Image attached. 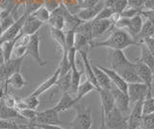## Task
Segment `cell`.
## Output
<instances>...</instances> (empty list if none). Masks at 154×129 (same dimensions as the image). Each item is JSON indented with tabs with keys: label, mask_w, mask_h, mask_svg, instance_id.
<instances>
[{
	"label": "cell",
	"mask_w": 154,
	"mask_h": 129,
	"mask_svg": "<svg viewBox=\"0 0 154 129\" xmlns=\"http://www.w3.org/2000/svg\"><path fill=\"white\" fill-rule=\"evenodd\" d=\"M136 45H138V42L129 35L127 31L118 28V29L112 32V34L109 36L107 40L98 42H93L91 44V48H94V47H107V48L113 50H123L127 48L128 46Z\"/></svg>",
	"instance_id": "1"
},
{
	"label": "cell",
	"mask_w": 154,
	"mask_h": 129,
	"mask_svg": "<svg viewBox=\"0 0 154 129\" xmlns=\"http://www.w3.org/2000/svg\"><path fill=\"white\" fill-rule=\"evenodd\" d=\"M76 116L69 123V129H91L93 125L91 109L85 108L82 105H74Z\"/></svg>",
	"instance_id": "2"
},
{
	"label": "cell",
	"mask_w": 154,
	"mask_h": 129,
	"mask_svg": "<svg viewBox=\"0 0 154 129\" xmlns=\"http://www.w3.org/2000/svg\"><path fill=\"white\" fill-rule=\"evenodd\" d=\"M101 118L104 119L105 126L109 129H127V117L117 107H114L104 117L101 115Z\"/></svg>",
	"instance_id": "3"
},
{
	"label": "cell",
	"mask_w": 154,
	"mask_h": 129,
	"mask_svg": "<svg viewBox=\"0 0 154 129\" xmlns=\"http://www.w3.org/2000/svg\"><path fill=\"white\" fill-rule=\"evenodd\" d=\"M28 16H29V14L25 11L16 21H14V24L10 27L8 30H6L3 33L2 36L0 37V45H1L5 41H9L14 40L19 34H20L22 26H23L24 22H25L26 17Z\"/></svg>",
	"instance_id": "4"
},
{
	"label": "cell",
	"mask_w": 154,
	"mask_h": 129,
	"mask_svg": "<svg viewBox=\"0 0 154 129\" xmlns=\"http://www.w3.org/2000/svg\"><path fill=\"white\" fill-rule=\"evenodd\" d=\"M29 123L32 124H58L60 125L62 123L58 113L54 108L46 109L45 111L37 112V116L33 121Z\"/></svg>",
	"instance_id": "5"
},
{
	"label": "cell",
	"mask_w": 154,
	"mask_h": 129,
	"mask_svg": "<svg viewBox=\"0 0 154 129\" xmlns=\"http://www.w3.org/2000/svg\"><path fill=\"white\" fill-rule=\"evenodd\" d=\"M25 56L32 58L41 66L46 65V62L42 61L41 54H40V37H38V33L30 36V40H29L28 44L26 45Z\"/></svg>",
	"instance_id": "6"
},
{
	"label": "cell",
	"mask_w": 154,
	"mask_h": 129,
	"mask_svg": "<svg viewBox=\"0 0 154 129\" xmlns=\"http://www.w3.org/2000/svg\"><path fill=\"white\" fill-rule=\"evenodd\" d=\"M110 91L112 93L115 100V107H117L123 115H126L127 112L129 111V106H130V101L127 93H124L122 91H120L114 84L112 85Z\"/></svg>",
	"instance_id": "7"
},
{
	"label": "cell",
	"mask_w": 154,
	"mask_h": 129,
	"mask_svg": "<svg viewBox=\"0 0 154 129\" xmlns=\"http://www.w3.org/2000/svg\"><path fill=\"white\" fill-rule=\"evenodd\" d=\"M127 94L130 104H135L140 99H144L148 94L147 86L143 83H130L128 84Z\"/></svg>",
	"instance_id": "8"
},
{
	"label": "cell",
	"mask_w": 154,
	"mask_h": 129,
	"mask_svg": "<svg viewBox=\"0 0 154 129\" xmlns=\"http://www.w3.org/2000/svg\"><path fill=\"white\" fill-rule=\"evenodd\" d=\"M134 66H135V69H136V72L139 75V77L141 78L142 82L143 84H146L147 86V89H148V94H147V97H152V70L148 68L146 65H144L143 63H140V62H136L134 63Z\"/></svg>",
	"instance_id": "9"
},
{
	"label": "cell",
	"mask_w": 154,
	"mask_h": 129,
	"mask_svg": "<svg viewBox=\"0 0 154 129\" xmlns=\"http://www.w3.org/2000/svg\"><path fill=\"white\" fill-rule=\"evenodd\" d=\"M143 101L140 99L134 104L131 114L127 117V129H137L142 122L143 118Z\"/></svg>",
	"instance_id": "10"
},
{
	"label": "cell",
	"mask_w": 154,
	"mask_h": 129,
	"mask_svg": "<svg viewBox=\"0 0 154 129\" xmlns=\"http://www.w3.org/2000/svg\"><path fill=\"white\" fill-rule=\"evenodd\" d=\"M66 6L61 3L55 10L50 12V17L48 20V23L50 24V27L56 28V29L64 30L65 28V18H64V12Z\"/></svg>",
	"instance_id": "11"
},
{
	"label": "cell",
	"mask_w": 154,
	"mask_h": 129,
	"mask_svg": "<svg viewBox=\"0 0 154 129\" xmlns=\"http://www.w3.org/2000/svg\"><path fill=\"white\" fill-rule=\"evenodd\" d=\"M97 92L101 99V115L104 117L115 107V100L110 90L100 88Z\"/></svg>",
	"instance_id": "12"
},
{
	"label": "cell",
	"mask_w": 154,
	"mask_h": 129,
	"mask_svg": "<svg viewBox=\"0 0 154 129\" xmlns=\"http://www.w3.org/2000/svg\"><path fill=\"white\" fill-rule=\"evenodd\" d=\"M105 7V4L102 0L96 4L95 6L87 8V9H80L79 12L76 14V16L78 17L82 21H91L94 20L96 17V16L98 15V13L102 10Z\"/></svg>",
	"instance_id": "13"
},
{
	"label": "cell",
	"mask_w": 154,
	"mask_h": 129,
	"mask_svg": "<svg viewBox=\"0 0 154 129\" xmlns=\"http://www.w3.org/2000/svg\"><path fill=\"white\" fill-rule=\"evenodd\" d=\"M131 64L132 63L126 58L122 50H113L111 66H112V69H114L116 72H119Z\"/></svg>",
	"instance_id": "14"
},
{
	"label": "cell",
	"mask_w": 154,
	"mask_h": 129,
	"mask_svg": "<svg viewBox=\"0 0 154 129\" xmlns=\"http://www.w3.org/2000/svg\"><path fill=\"white\" fill-rule=\"evenodd\" d=\"M114 28V23L110 20H93V28H91V36L93 39L102 36L107 31L112 30Z\"/></svg>",
	"instance_id": "15"
},
{
	"label": "cell",
	"mask_w": 154,
	"mask_h": 129,
	"mask_svg": "<svg viewBox=\"0 0 154 129\" xmlns=\"http://www.w3.org/2000/svg\"><path fill=\"white\" fill-rule=\"evenodd\" d=\"M59 76H60V68L58 66V68L55 69L54 72H53V74L51 76H49L45 82H42L35 91H33V92L31 93V94L38 97L42 94H45L49 89H51L53 86L56 85V82H57L58 78H59Z\"/></svg>",
	"instance_id": "16"
},
{
	"label": "cell",
	"mask_w": 154,
	"mask_h": 129,
	"mask_svg": "<svg viewBox=\"0 0 154 129\" xmlns=\"http://www.w3.org/2000/svg\"><path fill=\"white\" fill-rule=\"evenodd\" d=\"M80 54L81 58H82V61H83V65H84V69H85V74H86V77H87V80L90 81V82L94 86V88L96 91H98L100 89L99 85L97 83V81H96V78H95V75H94V72L93 70V66H91V63L88 57V52H84V51H81V52H78Z\"/></svg>",
	"instance_id": "17"
},
{
	"label": "cell",
	"mask_w": 154,
	"mask_h": 129,
	"mask_svg": "<svg viewBox=\"0 0 154 129\" xmlns=\"http://www.w3.org/2000/svg\"><path fill=\"white\" fill-rule=\"evenodd\" d=\"M43 22H42L41 20H38V18H36L33 15H29L24 24L22 26L21 29V33L24 35H28V36H32L34 34L38 33V29L42 26Z\"/></svg>",
	"instance_id": "18"
},
{
	"label": "cell",
	"mask_w": 154,
	"mask_h": 129,
	"mask_svg": "<svg viewBox=\"0 0 154 129\" xmlns=\"http://www.w3.org/2000/svg\"><path fill=\"white\" fill-rule=\"evenodd\" d=\"M97 66L108 75L111 82H112L116 87L119 88L120 91H122L124 93H127L128 84L122 78V76H120L118 72H116V71L112 69H107V68H104V66Z\"/></svg>",
	"instance_id": "19"
},
{
	"label": "cell",
	"mask_w": 154,
	"mask_h": 129,
	"mask_svg": "<svg viewBox=\"0 0 154 129\" xmlns=\"http://www.w3.org/2000/svg\"><path fill=\"white\" fill-rule=\"evenodd\" d=\"M122 78L126 82L127 84L130 83H143L141 78L139 77V75L136 72V69H135L134 66V63H132L130 66L124 68L123 69H122L120 71L118 72Z\"/></svg>",
	"instance_id": "20"
},
{
	"label": "cell",
	"mask_w": 154,
	"mask_h": 129,
	"mask_svg": "<svg viewBox=\"0 0 154 129\" xmlns=\"http://www.w3.org/2000/svg\"><path fill=\"white\" fill-rule=\"evenodd\" d=\"M74 105H75L74 97H72V95L69 94V93H64L62 94L59 102H58L53 108H54L58 113H60V112H65L71 109Z\"/></svg>",
	"instance_id": "21"
},
{
	"label": "cell",
	"mask_w": 154,
	"mask_h": 129,
	"mask_svg": "<svg viewBox=\"0 0 154 129\" xmlns=\"http://www.w3.org/2000/svg\"><path fill=\"white\" fill-rule=\"evenodd\" d=\"M64 18H65L64 31H69V30L75 31L77 28H78V26L83 22L76 15H73V14H71L67 11L66 8L65 9V12H64Z\"/></svg>",
	"instance_id": "22"
},
{
	"label": "cell",
	"mask_w": 154,
	"mask_h": 129,
	"mask_svg": "<svg viewBox=\"0 0 154 129\" xmlns=\"http://www.w3.org/2000/svg\"><path fill=\"white\" fill-rule=\"evenodd\" d=\"M91 66H93V70L94 72L95 78H96V81H97V83L99 85V87L102 88V89L110 90L111 87H112L113 83L111 82V80L108 77V75L106 74L102 69H99L96 65H91Z\"/></svg>",
	"instance_id": "23"
},
{
	"label": "cell",
	"mask_w": 154,
	"mask_h": 129,
	"mask_svg": "<svg viewBox=\"0 0 154 129\" xmlns=\"http://www.w3.org/2000/svg\"><path fill=\"white\" fill-rule=\"evenodd\" d=\"M141 45V57L139 59H136V62H140L144 65H146L151 70L154 69V55L147 49V47L144 45L143 42L140 44Z\"/></svg>",
	"instance_id": "24"
},
{
	"label": "cell",
	"mask_w": 154,
	"mask_h": 129,
	"mask_svg": "<svg viewBox=\"0 0 154 129\" xmlns=\"http://www.w3.org/2000/svg\"><path fill=\"white\" fill-rule=\"evenodd\" d=\"M93 41H90L88 38H86L84 35H81L79 33H75L74 39V47L77 52H88L90 48H91V44Z\"/></svg>",
	"instance_id": "25"
},
{
	"label": "cell",
	"mask_w": 154,
	"mask_h": 129,
	"mask_svg": "<svg viewBox=\"0 0 154 129\" xmlns=\"http://www.w3.org/2000/svg\"><path fill=\"white\" fill-rule=\"evenodd\" d=\"M7 85H11L14 89H22L27 85V81L23 77L21 72H16L5 81V89L7 88Z\"/></svg>",
	"instance_id": "26"
},
{
	"label": "cell",
	"mask_w": 154,
	"mask_h": 129,
	"mask_svg": "<svg viewBox=\"0 0 154 129\" xmlns=\"http://www.w3.org/2000/svg\"><path fill=\"white\" fill-rule=\"evenodd\" d=\"M50 35L54 41L55 45L62 52L66 48V34L64 30L56 29V28L50 27Z\"/></svg>",
	"instance_id": "27"
},
{
	"label": "cell",
	"mask_w": 154,
	"mask_h": 129,
	"mask_svg": "<svg viewBox=\"0 0 154 129\" xmlns=\"http://www.w3.org/2000/svg\"><path fill=\"white\" fill-rule=\"evenodd\" d=\"M94 90H95L94 86L88 80L84 81L83 83H80L78 89H77V91H76V94L74 97L75 104L78 103L84 97H86V95L88 94L89 93L93 92V91H94Z\"/></svg>",
	"instance_id": "28"
},
{
	"label": "cell",
	"mask_w": 154,
	"mask_h": 129,
	"mask_svg": "<svg viewBox=\"0 0 154 129\" xmlns=\"http://www.w3.org/2000/svg\"><path fill=\"white\" fill-rule=\"evenodd\" d=\"M153 32H154V24L151 21L146 20V21L143 22L141 30H140L139 35L136 38V41L138 42V45H140V42H141L144 38L152 37Z\"/></svg>",
	"instance_id": "29"
},
{
	"label": "cell",
	"mask_w": 154,
	"mask_h": 129,
	"mask_svg": "<svg viewBox=\"0 0 154 129\" xmlns=\"http://www.w3.org/2000/svg\"><path fill=\"white\" fill-rule=\"evenodd\" d=\"M0 118H8V119H13V118H22V117L19 115V113L14 108H9L5 105L2 100L0 99Z\"/></svg>",
	"instance_id": "30"
},
{
	"label": "cell",
	"mask_w": 154,
	"mask_h": 129,
	"mask_svg": "<svg viewBox=\"0 0 154 129\" xmlns=\"http://www.w3.org/2000/svg\"><path fill=\"white\" fill-rule=\"evenodd\" d=\"M56 85L58 86L63 94L64 93H69V89H70V85H71V73H70V70L67 73H66L65 75L63 76H59L58 78Z\"/></svg>",
	"instance_id": "31"
},
{
	"label": "cell",
	"mask_w": 154,
	"mask_h": 129,
	"mask_svg": "<svg viewBox=\"0 0 154 129\" xmlns=\"http://www.w3.org/2000/svg\"><path fill=\"white\" fill-rule=\"evenodd\" d=\"M91 28H93V20L91 21H83L75 30V33H79L81 35H84L88 38L90 41H93V36H91Z\"/></svg>",
	"instance_id": "32"
},
{
	"label": "cell",
	"mask_w": 154,
	"mask_h": 129,
	"mask_svg": "<svg viewBox=\"0 0 154 129\" xmlns=\"http://www.w3.org/2000/svg\"><path fill=\"white\" fill-rule=\"evenodd\" d=\"M17 38L13 41H5L3 44L0 45L2 48L3 51V54H4V59L5 62L9 61L10 59L12 58V55H13V52H14V44H16V41H17Z\"/></svg>",
	"instance_id": "33"
},
{
	"label": "cell",
	"mask_w": 154,
	"mask_h": 129,
	"mask_svg": "<svg viewBox=\"0 0 154 129\" xmlns=\"http://www.w3.org/2000/svg\"><path fill=\"white\" fill-rule=\"evenodd\" d=\"M36 18H38V20H41L42 22H47L48 20H49V17H50V12L47 10V9L45 6H41L40 8L36 10L33 14H31Z\"/></svg>",
	"instance_id": "34"
},
{
	"label": "cell",
	"mask_w": 154,
	"mask_h": 129,
	"mask_svg": "<svg viewBox=\"0 0 154 129\" xmlns=\"http://www.w3.org/2000/svg\"><path fill=\"white\" fill-rule=\"evenodd\" d=\"M137 129H154V113L143 116L141 125Z\"/></svg>",
	"instance_id": "35"
},
{
	"label": "cell",
	"mask_w": 154,
	"mask_h": 129,
	"mask_svg": "<svg viewBox=\"0 0 154 129\" xmlns=\"http://www.w3.org/2000/svg\"><path fill=\"white\" fill-rule=\"evenodd\" d=\"M154 113V97H150L144 98L143 101V116Z\"/></svg>",
	"instance_id": "36"
},
{
	"label": "cell",
	"mask_w": 154,
	"mask_h": 129,
	"mask_svg": "<svg viewBox=\"0 0 154 129\" xmlns=\"http://www.w3.org/2000/svg\"><path fill=\"white\" fill-rule=\"evenodd\" d=\"M14 21H16V20H14V17H13L12 14L9 15L8 17L2 18L1 21H0V31H1L2 34L14 24Z\"/></svg>",
	"instance_id": "37"
},
{
	"label": "cell",
	"mask_w": 154,
	"mask_h": 129,
	"mask_svg": "<svg viewBox=\"0 0 154 129\" xmlns=\"http://www.w3.org/2000/svg\"><path fill=\"white\" fill-rule=\"evenodd\" d=\"M23 100V102L26 104V106L30 109H34L36 110L38 105H40V100H38V97H35V95L30 94L29 97H26L24 98H21Z\"/></svg>",
	"instance_id": "38"
},
{
	"label": "cell",
	"mask_w": 154,
	"mask_h": 129,
	"mask_svg": "<svg viewBox=\"0 0 154 129\" xmlns=\"http://www.w3.org/2000/svg\"><path fill=\"white\" fill-rule=\"evenodd\" d=\"M127 7H128L127 0H115L114 4L111 6L114 13L119 14V15H120V14H122Z\"/></svg>",
	"instance_id": "39"
},
{
	"label": "cell",
	"mask_w": 154,
	"mask_h": 129,
	"mask_svg": "<svg viewBox=\"0 0 154 129\" xmlns=\"http://www.w3.org/2000/svg\"><path fill=\"white\" fill-rule=\"evenodd\" d=\"M19 115L22 117V118L28 119L29 121H33L35 119L36 116H37V111L34 109H30V108H26V109H22L20 111H18Z\"/></svg>",
	"instance_id": "40"
},
{
	"label": "cell",
	"mask_w": 154,
	"mask_h": 129,
	"mask_svg": "<svg viewBox=\"0 0 154 129\" xmlns=\"http://www.w3.org/2000/svg\"><path fill=\"white\" fill-rule=\"evenodd\" d=\"M114 11L112 10L111 7H104L102 10H101L98 15L96 16V17L94 18V20H109V18L112 17V16L114 15Z\"/></svg>",
	"instance_id": "41"
},
{
	"label": "cell",
	"mask_w": 154,
	"mask_h": 129,
	"mask_svg": "<svg viewBox=\"0 0 154 129\" xmlns=\"http://www.w3.org/2000/svg\"><path fill=\"white\" fill-rule=\"evenodd\" d=\"M17 3L20 4L18 0H0V10H9L12 12Z\"/></svg>",
	"instance_id": "42"
},
{
	"label": "cell",
	"mask_w": 154,
	"mask_h": 129,
	"mask_svg": "<svg viewBox=\"0 0 154 129\" xmlns=\"http://www.w3.org/2000/svg\"><path fill=\"white\" fill-rule=\"evenodd\" d=\"M0 99H1L2 102L9 108H14V106H16V103H17L16 97L8 93H4L3 97Z\"/></svg>",
	"instance_id": "43"
},
{
	"label": "cell",
	"mask_w": 154,
	"mask_h": 129,
	"mask_svg": "<svg viewBox=\"0 0 154 129\" xmlns=\"http://www.w3.org/2000/svg\"><path fill=\"white\" fill-rule=\"evenodd\" d=\"M66 34V50L70 49L74 46V39H75V31H65Z\"/></svg>",
	"instance_id": "44"
},
{
	"label": "cell",
	"mask_w": 154,
	"mask_h": 129,
	"mask_svg": "<svg viewBox=\"0 0 154 129\" xmlns=\"http://www.w3.org/2000/svg\"><path fill=\"white\" fill-rule=\"evenodd\" d=\"M146 1V0H127V5L129 8L136 9V10H143Z\"/></svg>",
	"instance_id": "45"
},
{
	"label": "cell",
	"mask_w": 154,
	"mask_h": 129,
	"mask_svg": "<svg viewBox=\"0 0 154 129\" xmlns=\"http://www.w3.org/2000/svg\"><path fill=\"white\" fill-rule=\"evenodd\" d=\"M16 124L17 123L14 119L0 118V129H12Z\"/></svg>",
	"instance_id": "46"
},
{
	"label": "cell",
	"mask_w": 154,
	"mask_h": 129,
	"mask_svg": "<svg viewBox=\"0 0 154 129\" xmlns=\"http://www.w3.org/2000/svg\"><path fill=\"white\" fill-rule=\"evenodd\" d=\"M60 4H61V2L59 0H43V6H45L49 12H52L53 10H55Z\"/></svg>",
	"instance_id": "47"
},
{
	"label": "cell",
	"mask_w": 154,
	"mask_h": 129,
	"mask_svg": "<svg viewBox=\"0 0 154 129\" xmlns=\"http://www.w3.org/2000/svg\"><path fill=\"white\" fill-rule=\"evenodd\" d=\"M142 42L154 55V38L153 37H146V38H144V39H143V41L140 42V44H142Z\"/></svg>",
	"instance_id": "48"
},
{
	"label": "cell",
	"mask_w": 154,
	"mask_h": 129,
	"mask_svg": "<svg viewBox=\"0 0 154 129\" xmlns=\"http://www.w3.org/2000/svg\"><path fill=\"white\" fill-rule=\"evenodd\" d=\"M140 15L143 16L146 20L151 21L154 24V10H146V9H143L140 12Z\"/></svg>",
	"instance_id": "49"
},
{
	"label": "cell",
	"mask_w": 154,
	"mask_h": 129,
	"mask_svg": "<svg viewBox=\"0 0 154 129\" xmlns=\"http://www.w3.org/2000/svg\"><path fill=\"white\" fill-rule=\"evenodd\" d=\"M99 1L100 0H83V1L79 4V8L80 9H87V8L94 7Z\"/></svg>",
	"instance_id": "50"
},
{
	"label": "cell",
	"mask_w": 154,
	"mask_h": 129,
	"mask_svg": "<svg viewBox=\"0 0 154 129\" xmlns=\"http://www.w3.org/2000/svg\"><path fill=\"white\" fill-rule=\"evenodd\" d=\"M29 124H31V125L35 127L42 128V129H65L59 126L58 124H32V123H29Z\"/></svg>",
	"instance_id": "51"
},
{
	"label": "cell",
	"mask_w": 154,
	"mask_h": 129,
	"mask_svg": "<svg viewBox=\"0 0 154 129\" xmlns=\"http://www.w3.org/2000/svg\"><path fill=\"white\" fill-rule=\"evenodd\" d=\"M143 9H146V10H154V0H146Z\"/></svg>",
	"instance_id": "52"
},
{
	"label": "cell",
	"mask_w": 154,
	"mask_h": 129,
	"mask_svg": "<svg viewBox=\"0 0 154 129\" xmlns=\"http://www.w3.org/2000/svg\"><path fill=\"white\" fill-rule=\"evenodd\" d=\"M5 63V59H4V54H3V51L1 46H0V66H1L3 64Z\"/></svg>",
	"instance_id": "53"
},
{
	"label": "cell",
	"mask_w": 154,
	"mask_h": 129,
	"mask_svg": "<svg viewBox=\"0 0 154 129\" xmlns=\"http://www.w3.org/2000/svg\"><path fill=\"white\" fill-rule=\"evenodd\" d=\"M19 127L22 128V129H36L35 126H33V125H31V124H29V123H27V124H23V125H20Z\"/></svg>",
	"instance_id": "54"
},
{
	"label": "cell",
	"mask_w": 154,
	"mask_h": 129,
	"mask_svg": "<svg viewBox=\"0 0 154 129\" xmlns=\"http://www.w3.org/2000/svg\"><path fill=\"white\" fill-rule=\"evenodd\" d=\"M12 129H22V128H20V127H19V125H17V123L16 124V125H14Z\"/></svg>",
	"instance_id": "55"
},
{
	"label": "cell",
	"mask_w": 154,
	"mask_h": 129,
	"mask_svg": "<svg viewBox=\"0 0 154 129\" xmlns=\"http://www.w3.org/2000/svg\"><path fill=\"white\" fill-rule=\"evenodd\" d=\"M152 80L154 81V69L152 70Z\"/></svg>",
	"instance_id": "56"
},
{
	"label": "cell",
	"mask_w": 154,
	"mask_h": 129,
	"mask_svg": "<svg viewBox=\"0 0 154 129\" xmlns=\"http://www.w3.org/2000/svg\"><path fill=\"white\" fill-rule=\"evenodd\" d=\"M76 1H77V3H78V4H80L82 1H83V0H76Z\"/></svg>",
	"instance_id": "57"
},
{
	"label": "cell",
	"mask_w": 154,
	"mask_h": 129,
	"mask_svg": "<svg viewBox=\"0 0 154 129\" xmlns=\"http://www.w3.org/2000/svg\"><path fill=\"white\" fill-rule=\"evenodd\" d=\"M18 1H19V2H20V3H21V1H23V2H25V1H26V0H18Z\"/></svg>",
	"instance_id": "58"
},
{
	"label": "cell",
	"mask_w": 154,
	"mask_h": 129,
	"mask_svg": "<svg viewBox=\"0 0 154 129\" xmlns=\"http://www.w3.org/2000/svg\"><path fill=\"white\" fill-rule=\"evenodd\" d=\"M36 129H42V128H38V127H35Z\"/></svg>",
	"instance_id": "59"
},
{
	"label": "cell",
	"mask_w": 154,
	"mask_h": 129,
	"mask_svg": "<svg viewBox=\"0 0 154 129\" xmlns=\"http://www.w3.org/2000/svg\"><path fill=\"white\" fill-rule=\"evenodd\" d=\"M152 37H153V38H154V32H153V35H152Z\"/></svg>",
	"instance_id": "60"
}]
</instances>
